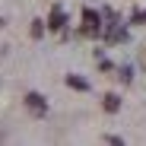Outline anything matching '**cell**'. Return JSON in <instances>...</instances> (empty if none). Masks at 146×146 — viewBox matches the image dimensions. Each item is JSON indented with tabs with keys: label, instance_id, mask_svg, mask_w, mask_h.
I'll use <instances>...</instances> for the list:
<instances>
[{
	"label": "cell",
	"instance_id": "8992f818",
	"mask_svg": "<svg viewBox=\"0 0 146 146\" xmlns=\"http://www.w3.org/2000/svg\"><path fill=\"white\" fill-rule=\"evenodd\" d=\"M133 22H146V10L143 13H133Z\"/></svg>",
	"mask_w": 146,
	"mask_h": 146
},
{
	"label": "cell",
	"instance_id": "7a4b0ae2",
	"mask_svg": "<svg viewBox=\"0 0 146 146\" xmlns=\"http://www.w3.org/2000/svg\"><path fill=\"white\" fill-rule=\"evenodd\" d=\"M83 29H86L89 35L99 32V13H95V10H86V13H83Z\"/></svg>",
	"mask_w": 146,
	"mask_h": 146
},
{
	"label": "cell",
	"instance_id": "6da1fadb",
	"mask_svg": "<svg viewBox=\"0 0 146 146\" xmlns=\"http://www.w3.org/2000/svg\"><path fill=\"white\" fill-rule=\"evenodd\" d=\"M26 105H29L35 114H44V111H48V105H44V95H38V92H29V95H26Z\"/></svg>",
	"mask_w": 146,
	"mask_h": 146
},
{
	"label": "cell",
	"instance_id": "3957f363",
	"mask_svg": "<svg viewBox=\"0 0 146 146\" xmlns=\"http://www.w3.org/2000/svg\"><path fill=\"white\" fill-rule=\"evenodd\" d=\"M64 19H67V16H64V10L57 7V10L51 13V19H48V26H51V29H60V26H64Z\"/></svg>",
	"mask_w": 146,
	"mask_h": 146
},
{
	"label": "cell",
	"instance_id": "5b68a950",
	"mask_svg": "<svg viewBox=\"0 0 146 146\" xmlns=\"http://www.w3.org/2000/svg\"><path fill=\"white\" fill-rule=\"evenodd\" d=\"M67 83H70L73 89H89V83H86V80H80V76H67Z\"/></svg>",
	"mask_w": 146,
	"mask_h": 146
},
{
	"label": "cell",
	"instance_id": "277c9868",
	"mask_svg": "<svg viewBox=\"0 0 146 146\" xmlns=\"http://www.w3.org/2000/svg\"><path fill=\"white\" fill-rule=\"evenodd\" d=\"M121 108V99L117 95H105V111H117Z\"/></svg>",
	"mask_w": 146,
	"mask_h": 146
}]
</instances>
